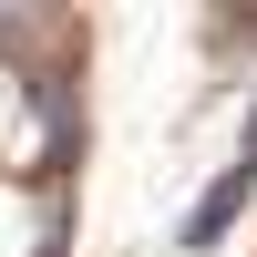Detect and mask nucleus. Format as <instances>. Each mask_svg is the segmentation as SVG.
Instances as JSON below:
<instances>
[{"label": "nucleus", "mask_w": 257, "mask_h": 257, "mask_svg": "<svg viewBox=\"0 0 257 257\" xmlns=\"http://www.w3.org/2000/svg\"><path fill=\"white\" fill-rule=\"evenodd\" d=\"M247 196H257V155H237V165H226V175L206 185L196 206H185V226H175V247H185V257H206V247L226 237V226L247 216Z\"/></svg>", "instance_id": "obj_1"}]
</instances>
